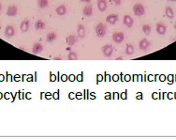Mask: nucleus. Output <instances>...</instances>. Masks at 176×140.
<instances>
[{
    "mask_svg": "<svg viewBox=\"0 0 176 140\" xmlns=\"http://www.w3.org/2000/svg\"><path fill=\"white\" fill-rule=\"evenodd\" d=\"M95 31H96V34L97 37H104L106 35V32H107V26L106 25L102 24V23H99V24H97L95 27Z\"/></svg>",
    "mask_w": 176,
    "mask_h": 140,
    "instance_id": "obj_1",
    "label": "nucleus"
},
{
    "mask_svg": "<svg viewBox=\"0 0 176 140\" xmlns=\"http://www.w3.org/2000/svg\"><path fill=\"white\" fill-rule=\"evenodd\" d=\"M133 12L136 16H142L145 13V9L141 3H136L133 6Z\"/></svg>",
    "mask_w": 176,
    "mask_h": 140,
    "instance_id": "obj_2",
    "label": "nucleus"
},
{
    "mask_svg": "<svg viewBox=\"0 0 176 140\" xmlns=\"http://www.w3.org/2000/svg\"><path fill=\"white\" fill-rule=\"evenodd\" d=\"M125 39V35L123 32H114L112 34V40L115 43H121Z\"/></svg>",
    "mask_w": 176,
    "mask_h": 140,
    "instance_id": "obj_3",
    "label": "nucleus"
},
{
    "mask_svg": "<svg viewBox=\"0 0 176 140\" xmlns=\"http://www.w3.org/2000/svg\"><path fill=\"white\" fill-rule=\"evenodd\" d=\"M112 52H113V48L111 44H106L104 45L102 47V53L105 56H107V58H110V56L112 55Z\"/></svg>",
    "mask_w": 176,
    "mask_h": 140,
    "instance_id": "obj_4",
    "label": "nucleus"
},
{
    "mask_svg": "<svg viewBox=\"0 0 176 140\" xmlns=\"http://www.w3.org/2000/svg\"><path fill=\"white\" fill-rule=\"evenodd\" d=\"M123 23L126 26H127V27H132L133 24H134V20L132 19V17L129 16V15H125L123 18Z\"/></svg>",
    "mask_w": 176,
    "mask_h": 140,
    "instance_id": "obj_5",
    "label": "nucleus"
},
{
    "mask_svg": "<svg viewBox=\"0 0 176 140\" xmlns=\"http://www.w3.org/2000/svg\"><path fill=\"white\" fill-rule=\"evenodd\" d=\"M118 15L117 14H110L106 17V22L110 25H115L118 21Z\"/></svg>",
    "mask_w": 176,
    "mask_h": 140,
    "instance_id": "obj_6",
    "label": "nucleus"
},
{
    "mask_svg": "<svg viewBox=\"0 0 176 140\" xmlns=\"http://www.w3.org/2000/svg\"><path fill=\"white\" fill-rule=\"evenodd\" d=\"M156 32L158 33L159 35H164V34L166 33L167 27L164 24H162V23H157L156 25Z\"/></svg>",
    "mask_w": 176,
    "mask_h": 140,
    "instance_id": "obj_7",
    "label": "nucleus"
},
{
    "mask_svg": "<svg viewBox=\"0 0 176 140\" xmlns=\"http://www.w3.org/2000/svg\"><path fill=\"white\" fill-rule=\"evenodd\" d=\"M17 7L15 6V5H10L9 8H7V16H15V15L17 14Z\"/></svg>",
    "mask_w": 176,
    "mask_h": 140,
    "instance_id": "obj_8",
    "label": "nucleus"
},
{
    "mask_svg": "<svg viewBox=\"0 0 176 140\" xmlns=\"http://www.w3.org/2000/svg\"><path fill=\"white\" fill-rule=\"evenodd\" d=\"M97 9L99 11L103 12L107 10V1L106 0H97Z\"/></svg>",
    "mask_w": 176,
    "mask_h": 140,
    "instance_id": "obj_9",
    "label": "nucleus"
},
{
    "mask_svg": "<svg viewBox=\"0 0 176 140\" xmlns=\"http://www.w3.org/2000/svg\"><path fill=\"white\" fill-rule=\"evenodd\" d=\"M55 12H56V14H57V15H59V16H63V15H65L67 13V8H66V6L64 5V4L58 6L55 9Z\"/></svg>",
    "mask_w": 176,
    "mask_h": 140,
    "instance_id": "obj_10",
    "label": "nucleus"
},
{
    "mask_svg": "<svg viewBox=\"0 0 176 140\" xmlns=\"http://www.w3.org/2000/svg\"><path fill=\"white\" fill-rule=\"evenodd\" d=\"M82 13H84V16L89 17L93 14V7L91 5H86L84 8L82 9Z\"/></svg>",
    "mask_w": 176,
    "mask_h": 140,
    "instance_id": "obj_11",
    "label": "nucleus"
},
{
    "mask_svg": "<svg viewBox=\"0 0 176 140\" xmlns=\"http://www.w3.org/2000/svg\"><path fill=\"white\" fill-rule=\"evenodd\" d=\"M139 46H140V48L141 49V50H147L148 47L150 46V43H149V40H147L146 39H142L140 41V43H139Z\"/></svg>",
    "mask_w": 176,
    "mask_h": 140,
    "instance_id": "obj_12",
    "label": "nucleus"
},
{
    "mask_svg": "<svg viewBox=\"0 0 176 140\" xmlns=\"http://www.w3.org/2000/svg\"><path fill=\"white\" fill-rule=\"evenodd\" d=\"M66 41H67V43L69 45V46H73V45L76 43L77 38H76V36H75V35H69V36L67 37Z\"/></svg>",
    "mask_w": 176,
    "mask_h": 140,
    "instance_id": "obj_13",
    "label": "nucleus"
},
{
    "mask_svg": "<svg viewBox=\"0 0 176 140\" xmlns=\"http://www.w3.org/2000/svg\"><path fill=\"white\" fill-rule=\"evenodd\" d=\"M42 50H43V46H42V44H40L39 43H36L33 45L32 51L34 54H39V53H40Z\"/></svg>",
    "mask_w": 176,
    "mask_h": 140,
    "instance_id": "obj_14",
    "label": "nucleus"
},
{
    "mask_svg": "<svg viewBox=\"0 0 176 140\" xmlns=\"http://www.w3.org/2000/svg\"><path fill=\"white\" fill-rule=\"evenodd\" d=\"M29 26H30V21L29 20H24L22 22L21 26H20V29L21 31L22 32H26L27 30L29 29Z\"/></svg>",
    "mask_w": 176,
    "mask_h": 140,
    "instance_id": "obj_15",
    "label": "nucleus"
},
{
    "mask_svg": "<svg viewBox=\"0 0 176 140\" xmlns=\"http://www.w3.org/2000/svg\"><path fill=\"white\" fill-rule=\"evenodd\" d=\"M77 33H78V36L79 38H81V39H82V38L84 37L85 35V28L84 26L82 25H78V28H77Z\"/></svg>",
    "mask_w": 176,
    "mask_h": 140,
    "instance_id": "obj_16",
    "label": "nucleus"
},
{
    "mask_svg": "<svg viewBox=\"0 0 176 140\" xmlns=\"http://www.w3.org/2000/svg\"><path fill=\"white\" fill-rule=\"evenodd\" d=\"M15 33V30H14V27L12 25H7L6 29H5V35L7 37H12Z\"/></svg>",
    "mask_w": 176,
    "mask_h": 140,
    "instance_id": "obj_17",
    "label": "nucleus"
},
{
    "mask_svg": "<svg viewBox=\"0 0 176 140\" xmlns=\"http://www.w3.org/2000/svg\"><path fill=\"white\" fill-rule=\"evenodd\" d=\"M37 6L40 9H45L49 6V0H37Z\"/></svg>",
    "mask_w": 176,
    "mask_h": 140,
    "instance_id": "obj_18",
    "label": "nucleus"
},
{
    "mask_svg": "<svg viewBox=\"0 0 176 140\" xmlns=\"http://www.w3.org/2000/svg\"><path fill=\"white\" fill-rule=\"evenodd\" d=\"M165 13H166L167 17H168V18H170V19H172V18L174 17L173 10H172L171 7H167V8H166V10H165Z\"/></svg>",
    "mask_w": 176,
    "mask_h": 140,
    "instance_id": "obj_19",
    "label": "nucleus"
},
{
    "mask_svg": "<svg viewBox=\"0 0 176 140\" xmlns=\"http://www.w3.org/2000/svg\"><path fill=\"white\" fill-rule=\"evenodd\" d=\"M56 37H57V36H56V34L54 32H51V33H49L48 35H47L46 40H47L48 43H52L54 40H55Z\"/></svg>",
    "mask_w": 176,
    "mask_h": 140,
    "instance_id": "obj_20",
    "label": "nucleus"
},
{
    "mask_svg": "<svg viewBox=\"0 0 176 140\" xmlns=\"http://www.w3.org/2000/svg\"><path fill=\"white\" fill-rule=\"evenodd\" d=\"M142 31H143V33L145 34L146 36H148L150 33H151V25H142Z\"/></svg>",
    "mask_w": 176,
    "mask_h": 140,
    "instance_id": "obj_21",
    "label": "nucleus"
},
{
    "mask_svg": "<svg viewBox=\"0 0 176 140\" xmlns=\"http://www.w3.org/2000/svg\"><path fill=\"white\" fill-rule=\"evenodd\" d=\"M134 51H135V49H134L133 45H131V44H127L126 45V55H128V56L132 55L134 53Z\"/></svg>",
    "mask_w": 176,
    "mask_h": 140,
    "instance_id": "obj_22",
    "label": "nucleus"
},
{
    "mask_svg": "<svg viewBox=\"0 0 176 140\" xmlns=\"http://www.w3.org/2000/svg\"><path fill=\"white\" fill-rule=\"evenodd\" d=\"M35 27H36V29H37V30H41V29H43V28L45 27V24H44V22H43V21H41V20L37 21V22H36V25H35Z\"/></svg>",
    "mask_w": 176,
    "mask_h": 140,
    "instance_id": "obj_23",
    "label": "nucleus"
},
{
    "mask_svg": "<svg viewBox=\"0 0 176 140\" xmlns=\"http://www.w3.org/2000/svg\"><path fill=\"white\" fill-rule=\"evenodd\" d=\"M67 58H69V60H76L78 58V56H77V54L75 52H70L69 56H67Z\"/></svg>",
    "mask_w": 176,
    "mask_h": 140,
    "instance_id": "obj_24",
    "label": "nucleus"
},
{
    "mask_svg": "<svg viewBox=\"0 0 176 140\" xmlns=\"http://www.w3.org/2000/svg\"><path fill=\"white\" fill-rule=\"evenodd\" d=\"M112 2H113L114 5H116V6L121 5V0H112Z\"/></svg>",
    "mask_w": 176,
    "mask_h": 140,
    "instance_id": "obj_25",
    "label": "nucleus"
},
{
    "mask_svg": "<svg viewBox=\"0 0 176 140\" xmlns=\"http://www.w3.org/2000/svg\"><path fill=\"white\" fill-rule=\"evenodd\" d=\"M81 2H84V3H90L91 2V0H80Z\"/></svg>",
    "mask_w": 176,
    "mask_h": 140,
    "instance_id": "obj_26",
    "label": "nucleus"
},
{
    "mask_svg": "<svg viewBox=\"0 0 176 140\" xmlns=\"http://www.w3.org/2000/svg\"><path fill=\"white\" fill-rule=\"evenodd\" d=\"M1 9H2V5H1V3H0V10H1Z\"/></svg>",
    "mask_w": 176,
    "mask_h": 140,
    "instance_id": "obj_27",
    "label": "nucleus"
},
{
    "mask_svg": "<svg viewBox=\"0 0 176 140\" xmlns=\"http://www.w3.org/2000/svg\"><path fill=\"white\" fill-rule=\"evenodd\" d=\"M170 1H171V2H175L176 0H170Z\"/></svg>",
    "mask_w": 176,
    "mask_h": 140,
    "instance_id": "obj_28",
    "label": "nucleus"
},
{
    "mask_svg": "<svg viewBox=\"0 0 176 140\" xmlns=\"http://www.w3.org/2000/svg\"><path fill=\"white\" fill-rule=\"evenodd\" d=\"M174 28L176 29V23H175V25H174Z\"/></svg>",
    "mask_w": 176,
    "mask_h": 140,
    "instance_id": "obj_29",
    "label": "nucleus"
},
{
    "mask_svg": "<svg viewBox=\"0 0 176 140\" xmlns=\"http://www.w3.org/2000/svg\"><path fill=\"white\" fill-rule=\"evenodd\" d=\"M0 28H1V25H0Z\"/></svg>",
    "mask_w": 176,
    "mask_h": 140,
    "instance_id": "obj_30",
    "label": "nucleus"
}]
</instances>
